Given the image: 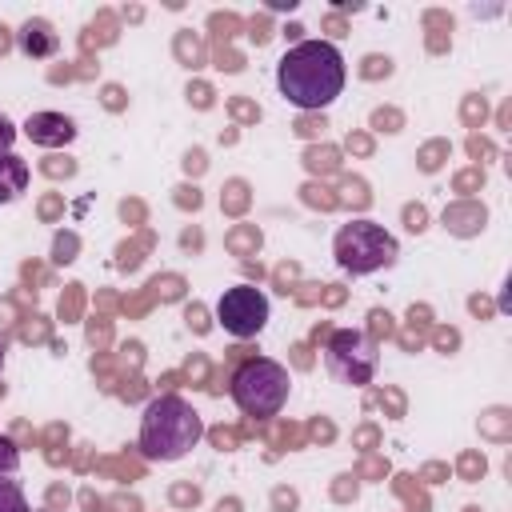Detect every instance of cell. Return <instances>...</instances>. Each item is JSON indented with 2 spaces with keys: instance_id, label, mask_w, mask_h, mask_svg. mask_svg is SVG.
Here are the masks:
<instances>
[{
  "instance_id": "1",
  "label": "cell",
  "mask_w": 512,
  "mask_h": 512,
  "mask_svg": "<svg viewBox=\"0 0 512 512\" xmlns=\"http://www.w3.org/2000/svg\"><path fill=\"white\" fill-rule=\"evenodd\" d=\"M348 68L332 40H300L276 64L280 96L300 112H320L344 92Z\"/></svg>"
},
{
  "instance_id": "2",
  "label": "cell",
  "mask_w": 512,
  "mask_h": 512,
  "mask_svg": "<svg viewBox=\"0 0 512 512\" xmlns=\"http://www.w3.org/2000/svg\"><path fill=\"white\" fill-rule=\"evenodd\" d=\"M200 440H204V420H200V412H196L184 396H176V392L156 396V400L144 408V416H140V436H136V444H140V452H144L148 460H156V464H176V460H184Z\"/></svg>"
},
{
  "instance_id": "3",
  "label": "cell",
  "mask_w": 512,
  "mask_h": 512,
  "mask_svg": "<svg viewBox=\"0 0 512 512\" xmlns=\"http://www.w3.org/2000/svg\"><path fill=\"white\" fill-rule=\"evenodd\" d=\"M288 388H292L288 368H284L280 360H268V356L244 360V364L232 372V380H228V392H232L236 408H240L244 416H252V420L276 416V412L288 404Z\"/></svg>"
},
{
  "instance_id": "4",
  "label": "cell",
  "mask_w": 512,
  "mask_h": 512,
  "mask_svg": "<svg viewBox=\"0 0 512 512\" xmlns=\"http://www.w3.org/2000/svg\"><path fill=\"white\" fill-rule=\"evenodd\" d=\"M332 256H336L340 272H348V276H372V272L396 264L400 244L376 220H348V224H340V232L332 240Z\"/></svg>"
},
{
  "instance_id": "5",
  "label": "cell",
  "mask_w": 512,
  "mask_h": 512,
  "mask_svg": "<svg viewBox=\"0 0 512 512\" xmlns=\"http://www.w3.org/2000/svg\"><path fill=\"white\" fill-rule=\"evenodd\" d=\"M324 368L332 380L340 384H352V388H364L376 380V368H380V356H376V340L360 328H336L324 344Z\"/></svg>"
},
{
  "instance_id": "6",
  "label": "cell",
  "mask_w": 512,
  "mask_h": 512,
  "mask_svg": "<svg viewBox=\"0 0 512 512\" xmlns=\"http://www.w3.org/2000/svg\"><path fill=\"white\" fill-rule=\"evenodd\" d=\"M268 312H272V304L256 284H232L216 300V324L236 340L260 336L268 324Z\"/></svg>"
},
{
  "instance_id": "7",
  "label": "cell",
  "mask_w": 512,
  "mask_h": 512,
  "mask_svg": "<svg viewBox=\"0 0 512 512\" xmlns=\"http://www.w3.org/2000/svg\"><path fill=\"white\" fill-rule=\"evenodd\" d=\"M24 136L40 148H64V144L76 140V124L64 112H32L24 120Z\"/></svg>"
},
{
  "instance_id": "8",
  "label": "cell",
  "mask_w": 512,
  "mask_h": 512,
  "mask_svg": "<svg viewBox=\"0 0 512 512\" xmlns=\"http://www.w3.org/2000/svg\"><path fill=\"white\" fill-rule=\"evenodd\" d=\"M16 44H20V52L32 56V60H44V56H56V52H60V36H56V28H52L44 16H28V20L20 24V32H16Z\"/></svg>"
},
{
  "instance_id": "9",
  "label": "cell",
  "mask_w": 512,
  "mask_h": 512,
  "mask_svg": "<svg viewBox=\"0 0 512 512\" xmlns=\"http://www.w3.org/2000/svg\"><path fill=\"white\" fill-rule=\"evenodd\" d=\"M28 176H32V168L24 156H16V152L0 156V204H16L28 192Z\"/></svg>"
},
{
  "instance_id": "10",
  "label": "cell",
  "mask_w": 512,
  "mask_h": 512,
  "mask_svg": "<svg viewBox=\"0 0 512 512\" xmlns=\"http://www.w3.org/2000/svg\"><path fill=\"white\" fill-rule=\"evenodd\" d=\"M0 512H28V496L16 480L0 476Z\"/></svg>"
},
{
  "instance_id": "11",
  "label": "cell",
  "mask_w": 512,
  "mask_h": 512,
  "mask_svg": "<svg viewBox=\"0 0 512 512\" xmlns=\"http://www.w3.org/2000/svg\"><path fill=\"white\" fill-rule=\"evenodd\" d=\"M16 468H20V448L8 436H0V476H12Z\"/></svg>"
},
{
  "instance_id": "12",
  "label": "cell",
  "mask_w": 512,
  "mask_h": 512,
  "mask_svg": "<svg viewBox=\"0 0 512 512\" xmlns=\"http://www.w3.org/2000/svg\"><path fill=\"white\" fill-rule=\"evenodd\" d=\"M12 144H16V124L0 112V156H8V152H12Z\"/></svg>"
},
{
  "instance_id": "13",
  "label": "cell",
  "mask_w": 512,
  "mask_h": 512,
  "mask_svg": "<svg viewBox=\"0 0 512 512\" xmlns=\"http://www.w3.org/2000/svg\"><path fill=\"white\" fill-rule=\"evenodd\" d=\"M0 372H4V344H0Z\"/></svg>"
},
{
  "instance_id": "14",
  "label": "cell",
  "mask_w": 512,
  "mask_h": 512,
  "mask_svg": "<svg viewBox=\"0 0 512 512\" xmlns=\"http://www.w3.org/2000/svg\"><path fill=\"white\" fill-rule=\"evenodd\" d=\"M28 512H32V508H28Z\"/></svg>"
}]
</instances>
